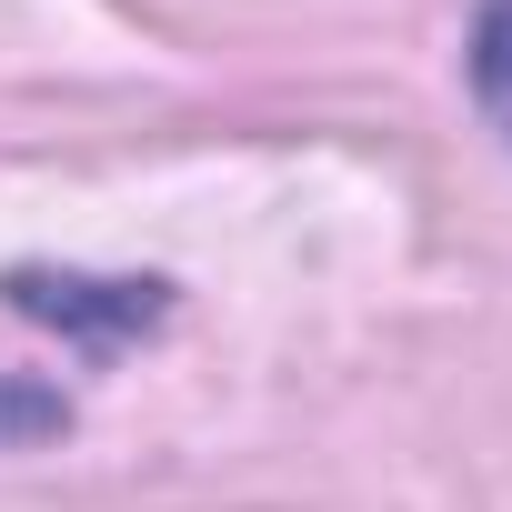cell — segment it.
<instances>
[{"instance_id": "cell-2", "label": "cell", "mask_w": 512, "mask_h": 512, "mask_svg": "<svg viewBox=\"0 0 512 512\" xmlns=\"http://www.w3.org/2000/svg\"><path fill=\"white\" fill-rule=\"evenodd\" d=\"M472 101L512 141V0H482V21H472Z\"/></svg>"}, {"instance_id": "cell-1", "label": "cell", "mask_w": 512, "mask_h": 512, "mask_svg": "<svg viewBox=\"0 0 512 512\" xmlns=\"http://www.w3.org/2000/svg\"><path fill=\"white\" fill-rule=\"evenodd\" d=\"M11 302L71 332H131L161 312V282H51V272H11Z\"/></svg>"}]
</instances>
